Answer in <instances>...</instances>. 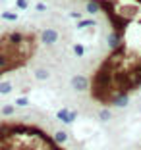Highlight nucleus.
Masks as SVG:
<instances>
[{
  "instance_id": "7ed1b4c3",
  "label": "nucleus",
  "mask_w": 141,
  "mask_h": 150,
  "mask_svg": "<svg viewBox=\"0 0 141 150\" xmlns=\"http://www.w3.org/2000/svg\"><path fill=\"white\" fill-rule=\"evenodd\" d=\"M56 119L62 121L64 125H72L77 121V110H68V108H60L56 112Z\"/></svg>"
},
{
  "instance_id": "39448f33",
  "label": "nucleus",
  "mask_w": 141,
  "mask_h": 150,
  "mask_svg": "<svg viewBox=\"0 0 141 150\" xmlns=\"http://www.w3.org/2000/svg\"><path fill=\"white\" fill-rule=\"evenodd\" d=\"M52 141L56 142V144H66L68 141H70V133L66 131V129H56L54 131V135H52Z\"/></svg>"
},
{
  "instance_id": "ddd939ff",
  "label": "nucleus",
  "mask_w": 141,
  "mask_h": 150,
  "mask_svg": "<svg viewBox=\"0 0 141 150\" xmlns=\"http://www.w3.org/2000/svg\"><path fill=\"white\" fill-rule=\"evenodd\" d=\"M29 104H31V100L25 96V94H21V96L16 98V104H14V106H18V108H27Z\"/></svg>"
},
{
  "instance_id": "423d86ee",
  "label": "nucleus",
  "mask_w": 141,
  "mask_h": 150,
  "mask_svg": "<svg viewBox=\"0 0 141 150\" xmlns=\"http://www.w3.org/2000/svg\"><path fill=\"white\" fill-rule=\"evenodd\" d=\"M101 10H102V4L99 2V0H87L85 12H87L89 16H97V13H101Z\"/></svg>"
},
{
  "instance_id": "9d476101",
  "label": "nucleus",
  "mask_w": 141,
  "mask_h": 150,
  "mask_svg": "<svg viewBox=\"0 0 141 150\" xmlns=\"http://www.w3.org/2000/svg\"><path fill=\"white\" fill-rule=\"evenodd\" d=\"M14 93V83L12 81H0V94H12Z\"/></svg>"
},
{
  "instance_id": "20e7f679",
  "label": "nucleus",
  "mask_w": 141,
  "mask_h": 150,
  "mask_svg": "<svg viewBox=\"0 0 141 150\" xmlns=\"http://www.w3.org/2000/svg\"><path fill=\"white\" fill-rule=\"evenodd\" d=\"M122 44H124V33L112 29V31L106 35V46H108V50H116L118 46H122Z\"/></svg>"
},
{
  "instance_id": "1a4fd4ad",
  "label": "nucleus",
  "mask_w": 141,
  "mask_h": 150,
  "mask_svg": "<svg viewBox=\"0 0 141 150\" xmlns=\"http://www.w3.org/2000/svg\"><path fill=\"white\" fill-rule=\"evenodd\" d=\"M99 121H102V123H106V121H110L112 117H114V115H112V110L110 108H101V110H99Z\"/></svg>"
},
{
  "instance_id": "f03ea898",
  "label": "nucleus",
  "mask_w": 141,
  "mask_h": 150,
  "mask_svg": "<svg viewBox=\"0 0 141 150\" xmlns=\"http://www.w3.org/2000/svg\"><path fill=\"white\" fill-rule=\"evenodd\" d=\"M70 87L74 88L75 93H87L89 88H91V83L85 75H74L70 79Z\"/></svg>"
},
{
  "instance_id": "f3484780",
  "label": "nucleus",
  "mask_w": 141,
  "mask_h": 150,
  "mask_svg": "<svg viewBox=\"0 0 141 150\" xmlns=\"http://www.w3.org/2000/svg\"><path fill=\"white\" fill-rule=\"evenodd\" d=\"M70 18L77 19V21H79V19H83V18H81V12H75V10H74V12H70Z\"/></svg>"
},
{
  "instance_id": "0eeeda50",
  "label": "nucleus",
  "mask_w": 141,
  "mask_h": 150,
  "mask_svg": "<svg viewBox=\"0 0 141 150\" xmlns=\"http://www.w3.org/2000/svg\"><path fill=\"white\" fill-rule=\"evenodd\" d=\"M95 25H97L95 18H83V19H79V21L75 23V29H77V31H83L87 27H95Z\"/></svg>"
},
{
  "instance_id": "a211bd4d",
  "label": "nucleus",
  "mask_w": 141,
  "mask_h": 150,
  "mask_svg": "<svg viewBox=\"0 0 141 150\" xmlns=\"http://www.w3.org/2000/svg\"><path fill=\"white\" fill-rule=\"evenodd\" d=\"M0 42H2V35H0Z\"/></svg>"
},
{
  "instance_id": "dca6fc26",
  "label": "nucleus",
  "mask_w": 141,
  "mask_h": 150,
  "mask_svg": "<svg viewBox=\"0 0 141 150\" xmlns=\"http://www.w3.org/2000/svg\"><path fill=\"white\" fill-rule=\"evenodd\" d=\"M35 10H37V12H41V13L47 12V4H44V2H39V4L35 6Z\"/></svg>"
},
{
  "instance_id": "4468645a",
  "label": "nucleus",
  "mask_w": 141,
  "mask_h": 150,
  "mask_svg": "<svg viewBox=\"0 0 141 150\" xmlns=\"http://www.w3.org/2000/svg\"><path fill=\"white\" fill-rule=\"evenodd\" d=\"M0 18L4 21H18V12H2Z\"/></svg>"
},
{
  "instance_id": "6e6552de",
  "label": "nucleus",
  "mask_w": 141,
  "mask_h": 150,
  "mask_svg": "<svg viewBox=\"0 0 141 150\" xmlns=\"http://www.w3.org/2000/svg\"><path fill=\"white\" fill-rule=\"evenodd\" d=\"M33 75H35L37 81H49L50 71L47 69V67H35V69H33Z\"/></svg>"
},
{
  "instance_id": "f8f14e48",
  "label": "nucleus",
  "mask_w": 141,
  "mask_h": 150,
  "mask_svg": "<svg viewBox=\"0 0 141 150\" xmlns=\"http://www.w3.org/2000/svg\"><path fill=\"white\" fill-rule=\"evenodd\" d=\"M0 114L4 115V117H12V115L16 114V106H14V104H6V106L0 108Z\"/></svg>"
},
{
  "instance_id": "f257e3e1",
  "label": "nucleus",
  "mask_w": 141,
  "mask_h": 150,
  "mask_svg": "<svg viewBox=\"0 0 141 150\" xmlns=\"http://www.w3.org/2000/svg\"><path fill=\"white\" fill-rule=\"evenodd\" d=\"M41 40H43V44H47V46H54V44L60 40V31L54 29V27H47V29L41 31Z\"/></svg>"
},
{
  "instance_id": "2eb2a0df",
  "label": "nucleus",
  "mask_w": 141,
  "mask_h": 150,
  "mask_svg": "<svg viewBox=\"0 0 141 150\" xmlns=\"http://www.w3.org/2000/svg\"><path fill=\"white\" fill-rule=\"evenodd\" d=\"M16 8L18 10H27L29 8V0H16Z\"/></svg>"
},
{
  "instance_id": "9b49d317",
  "label": "nucleus",
  "mask_w": 141,
  "mask_h": 150,
  "mask_svg": "<svg viewBox=\"0 0 141 150\" xmlns=\"http://www.w3.org/2000/svg\"><path fill=\"white\" fill-rule=\"evenodd\" d=\"M72 52H74V56L83 58L85 56V46L81 42H75V44H72Z\"/></svg>"
}]
</instances>
